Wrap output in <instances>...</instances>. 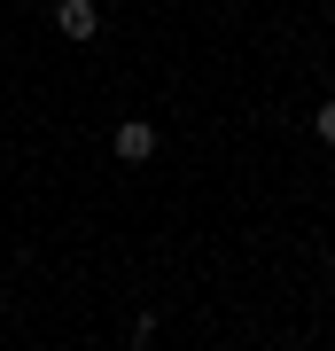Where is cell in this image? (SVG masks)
<instances>
[{"mask_svg":"<svg viewBox=\"0 0 335 351\" xmlns=\"http://www.w3.org/2000/svg\"><path fill=\"white\" fill-rule=\"evenodd\" d=\"M312 133H320L327 149H335V101H320V110H312Z\"/></svg>","mask_w":335,"mask_h":351,"instance_id":"cell-3","label":"cell"},{"mask_svg":"<svg viewBox=\"0 0 335 351\" xmlns=\"http://www.w3.org/2000/svg\"><path fill=\"white\" fill-rule=\"evenodd\" d=\"M55 32L62 39H94L101 32V8H94V0H55Z\"/></svg>","mask_w":335,"mask_h":351,"instance_id":"cell-2","label":"cell"},{"mask_svg":"<svg viewBox=\"0 0 335 351\" xmlns=\"http://www.w3.org/2000/svg\"><path fill=\"white\" fill-rule=\"evenodd\" d=\"M110 149H117V164H149L156 156V125L149 117H125V125L110 133Z\"/></svg>","mask_w":335,"mask_h":351,"instance_id":"cell-1","label":"cell"}]
</instances>
